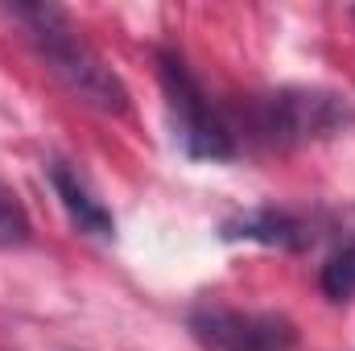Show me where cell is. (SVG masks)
Wrapping results in <instances>:
<instances>
[{"mask_svg": "<svg viewBox=\"0 0 355 351\" xmlns=\"http://www.w3.org/2000/svg\"><path fill=\"white\" fill-rule=\"evenodd\" d=\"M8 17L25 29V42L46 62V71L79 103L107 116H120L128 108V87L120 83V75L95 54V46L71 25L58 4H8Z\"/></svg>", "mask_w": 355, "mask_h": 351, "instance_id": "6da1fadb", "label": "cell"}, {"mask_svg": "<svg viewBox=\"0 0 355 351\" xmlns=\"http://www.w3.org/2000/svg\"><path fill=\"white\" fill-rule=\"evenodd\" d=\"M157 67H162V87H166L170 120H174V141L182 145V153L186 157H198V162H227V157H236L232 128L219 120V112L202 95L198 79L182 62V54L162 50L157 54Z\"/></svg>", "mask_w": 355, "mask_h": 351, "instance_id": "7a4b0ae2", "label": "cell"}, {"mask_svg": "<svg viewBox=\"0 0 355 351\" xmlns=\"http://www.w3.org/2000/svg\"><path fill=\"white\" fill-rule=\"evenodd\" d=\"M252 120H257V132L272 145H306V141H327L343 132L352 120V108L335 91L285 87L265 95Z\"/></svg>", "mask_w": 355, "mask_h": 351, "instance_id": "3957f363", "label": "cell"}, {"mask_svg": "<svg viewBox=\"0 0 355 351\" xmlns=\"http://www.w3.org/2000/svg\"><path fill=\"white\" fill-rule=\"evenodd\" d=\"M186 331L202 351H293L297 348V327L285 314L198 306V310H190Z\"/></svg>", "mask_w": 355, "mask_h": 351, "instance_id": "277c9868", "label": "cell"}, {"mask_svg": "<svg viewBox=\"0 0 355 351\" xmlns=\"http://www.w3.org/2000/svg\"><path fill=\"white\" fill-rule=\"evenodd\" d=\"M46 174H50V186H54L62 211L71 215V223H75L83 236H95V240H112V236H116L112 211L95 198V190L87 186V178L79 174V170H71L67 162H50Z\"/></svg>", "mask_w": 355, "mask_h": 351, "instance_id": "5b68a950", "label": "cell"}, {"mask_svg": "<svg viewBox=\"0 0 355 351\" xmlns=\"http://www.w3.org/2000/svg\"><path fill=\"white\" fill-rule=\"evenodd\" d=\"M219 236L223 240H257V244H272V248H302L310 240L306 228L293 215L277 211V207H261V211L223 219L219 223Z\"/></svg>", "mask_w": 355, "mask_h": 351, "instance_id": "8992f818", "label": "cell"}, {"mask_svg": "<svg viewBox=\"0 0 355 351\" xmlns=\"http://www.w3.org/2000/svg\"><path fill=\"white\" fill-rule=\"evenodd\" d=\"M29 240H33L29 211H25V203L17 198V190L0 182V248H4V252H8V248H25Z\"/></svg>", "mask_w": 355, "mask_h": 351, "instance_id": "52a82bcc", "label": "cell"}, {"mask_svg": "<svg viewBox=\"0 0 355 351\" xmlns=\"http://www.w3.org/2000/svg\"><path fill=\"white\" fill-rule=\"evenodd\" d=\"M318 285H322V293H327L331 302H347V298H355V240L343 244L331 261L322 264Z\"/></svg>", "mask_w": 355, "mask_h": 351, "instance_id": "ba28073f", "label": "cell"}]
</instances>
